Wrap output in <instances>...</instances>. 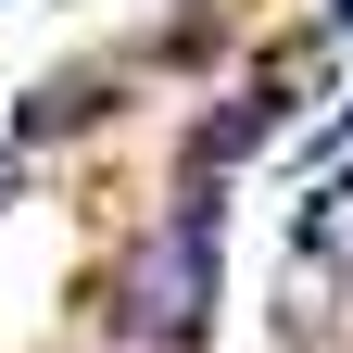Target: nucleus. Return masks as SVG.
I'll list each match as a JSON object with an SVG mask.
<instances>
[{"label":"nucleus","instance_id":"1","mask_svg":"<svg viewBox=\"0 0 353 353\" xmlns=\"http://www.w3.org/2000/svg\"><path fill=\"white\" fill-rule=\"evenodd\" d=\"M101 303H114L126 341H176V353H190L202 316H214V214H164V228H139V240L114 252Z\"/></svg>","mask_w":353,"mask_h":353},{"label":"nucleus","instance_id":"2","mask_svg":"<svg viewBox=\"0 0 353 353\" xmlns=\"http://www.w3.org/2000/svg\"><path fill=\"white\" fill-rule=\"evenodd\" d=\"M101 114H114V76H101V63H63V76H38L26 101H13V152L63 139V126H101Z\"/></svg>","mask_w":353,"mask_h":353},{"label":"nucleus","instance_id":"3","mask_svg":"<svg viewBox=\"0 0 353 353\" xmlns=\"http://www.w3.org/2000/svg\"><path fill=\"white\" fill-rule=\"evenodd\" d=\"M290 252H303V265H328V278L353 265V176H341V190H316V202H303V228H290Z\"/></svg>","mask_w":353,"mask_h":353},{"label":"nucleus","instance_id":"4","mask_svg":"<svg viewBox=\"0 0 353 353\" xmlns=\"http://www.w3.org/2000/svg\"><path fill=\"white\" fill-rule=\"evenodd\" d=\"M13 202H26V152L0 139V214H13Z\"/></svg>","mask_w":353,"mask_h":353}]
</instances>
